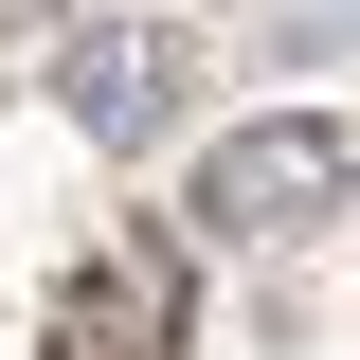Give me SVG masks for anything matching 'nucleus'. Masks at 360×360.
I'll return each mask as SVG.
<instances>
[{"label": "nucleus", "mask_w": 360, "mask_h": 360, "mask_svg": "<svg viewBox=\"0 0 360 360\" xmlns=\"http://www.w3.org/2000/svg\"><path fill=\"white\" fill-rule=\"evenodd\" d=\"M360 198V127H324V108H252V127L198 162V234L217 252H270V234H324Z\"/></svg>", "instance_id": "f257e3e1"}, {"label": "nucleus", "mask_w": 360, "mask_h": 360, "mask_svg": "<svg viewBox=\"0 0 360 360\" xmlns=\"http://www.w3.org/2000/svg\"><path fill=\"white\" fill-rule=\"evenodd\" d=\"M180 90H198V54H180L162 18H72V37H54V108H72L108 162L180 127Z\"/></svg>", "instance_id": "f03ea898"}]
</instances>
